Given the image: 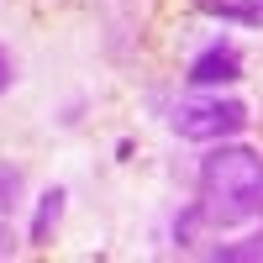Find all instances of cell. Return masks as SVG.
<instances>
[{"label":"cell","instance_id":"1","mask_svg":"<svg viewBox=\"0 0 263 263\" xmlns=\"http://www.w3.org/2000/svg\"><path fill=\"white\" fill-rule=\"evenodd\" d=\"M258 184H263V153L232 142V137L205 147L200 168H195V190H200L195 205H200L211 237L221 232V227L253 221V195H258Z\"/></svg>","mask_w":263,"mask_h":263},{"label":"cell","instance_id":"2","mask_svg":"<svg viewBox=\"0 0 263 263\" xmlns=\"http://www.w3.org/2000/svg\"><path fill=\"white\" fill-rule=\"evenodd\" d=\"M253 116H248V105L242 100H232V95H200V100H184V105H174V132H179L184 142H227L237 137Z\"/></svg>","mask_w":263,"mask_h":263},{"label":"cell","instance_id":"3","mask_svg":"<svg viewBox=\"0 0 263 263\" xmlns=\"http://www.w3.org/2000/svg\"><path fill=\"white\" fill-rule=\"evenodd\" d=\"M195 90H221V84H237L242 79V58H237V48H227V42H211L205 53L190 58V74H184Z\"/></svg>","mask_w":263,"mask_h":263},{"label":"cell","instance_id":"4","mask_svg":"<svg viewBox=\"0 0 263 263\" xmlns=\"http://www.w3.org/2000/svg\"><path fill=\"white\" fill-rule=\"evenodd\" d=\"M63 200H69V195H63L58 184L37 195V211H32V227H27V242H32V248H48V242H53V232H58V221H63Z\"/></svg>","mask_w":263,"mask_h":263},{"label":"cell","instance_id":"5","mask_svg":"<svg viewBox=\"0 0 263 263\" xmlns=\"http://www.w3.org/2000/svg\"><path fill=\"white\" fill-rule=\"evenodd\" d=\"M195 11L216 21H237V27H263V0H195Z\"/></svg>","mask_w":263,"mask_h":263},{"label":"cell","instance_id":"6","mask_svg":"<svg viewBox=\"0 0 263 263\" xmlns=\"http://www.w3.org/2000/svg\"><path fill=\"white\" fill-rule=\"evenodd\" d=\"M211 263H263V227L253 237H232V242H211L205 248Z\"/></svg>","mask_w":263,"mask_h":263},{"label":"cell","instance_id":"7","mask_svg":"<svg viewBox=\"0 0 263 263\" xmlns=\"http://www.w3.org/2000/svg\"><path fill=\"white\" fill-rule=\"evenodd\" d=\"M205 237H211V227H205L200 205H184L174 216V248H195V242H205Z\"/></svg>","mask_w":263,"mask_h":263},{"label":"cell","instance_id":"8","mask_svg":"<svg viewBox=\"0 0 263 263\" xmlns=\"http://www.w3.org/2000/svg\"><path fill=\"white\" fill-rule=\"evenodd\" d=\"M21 195H27V174H21L16 163H0V216H16Z\"/></svg>","mask_w":263,"mask_h":263},{"label":"cell","instance_id":"9","mask_svg":"<svg viewBox=\"0 0 263 263\" xmlns=\"http://www.w3.org/2000/svg\"><path fill=\"white\" fill-rule=\"evenodd\" d=\"M16 253V232H11V216H0V258Z\"/></svg>","mask_w":263,"mask_h":263},{"label":"cell","instance_id":"10","mask_svg":"<svg viewBox=\"0 0 263 263\" xmlns=\"http://www.w3.org/2000/svg\"><path fill=\"white\" fill-rule=\"evenodd\" d=\"M11 79H16V69H11V53H6V48H0V95H6V90H11Z\"/></svg>","mask_w":263,"mask_h":263},{"label":"cell","instance_id":"11","mask_svg":"<svg viewBox=\"0 0 263 263\" xmlns=\"http://www.w3.org/2000/svg\"><path fill=\"white\" fill-rule=\"evenodd\" d=\"M253 221L263 227V184H258V195H253Z\"/></svg>","mask_w":263,"mask_h":263}]
</instances>
